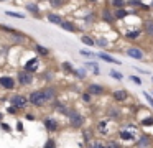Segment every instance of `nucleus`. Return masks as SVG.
<instances>
[{
    "mask_svg": "<svg viewBox=\"0 0 153 148\" xmlns=\"http://www.w3.org/2000/svg\"><path fill=\"white\" fill-rule=\"evenodd\" d=\"M140 133H142V128L138 127V123H133V122H125L119 127L117 130V140L123 145V147H133L138 140Z\"/></svg>",
    "mask_w": 153,
    "mask_h": 148,
    "instance_id": "nucleus-1",
    "label": "nucleus"
},
{
    "mask_svg": "<svg viewBox=\"0 0 153 148\" xmlns=\"http://www.w3.org/2000/svg\"><path fill=\"white\" fill-rule=\"evenodd\" d=\"M117 130H119L117 122L110 120V118H107V117L97 118L96 123H94V132H96V135L105 138V140L107 138H112L114 135L117 133Z\"/></svg>",
    "mask_w": 153,
    "mask_h": 148,
    "instance_id": "nucleus-2",
    "label": "nucleus"
},
{
    "mask_svg": "<svg viewBox=\"0 0 153 148\" xmlns=\"http://www.w3.org/2000/svg\"><path fill=\"white\" fill-rule=\"evenodd\" d=\"M66 118H68V125H69L73 130H82V128L86 127V122H87L86 115L74 107L69 109V114L66 115Z\"/></svg>",
    "mask_w": 153,
    "mask_h": 148,
    "instance_id": "nucleus-3",
    "label": "nucleus"
},
{
    "mask_svg": "<svg viewBox=\"0 0 153 148\" xmlns=\"http://www.w3.org/2000/svg\"><path fill=\"white\" fill-rule=\"evenodd\" d=\"M27 97H28V104L33 105V107H36V109H41V107H45V105L48 104L46 99H45V94L41 92V89H35V91L28 92Z\"/></svg>",
    "mask_w": 153,
    "mask_h": 148,
    "instance_id": "nucleus-4",
    "label": "nucleus"
},
{
    "mask_svg": "<svg viewBox=\"0 0 153 148\" xmlns=\"http://www.w3.org/2000/svg\"><path fill=\"white\" fill-rule=\"evenodd\" d=\"M43 127H45V130L48 132L50 135H53V133H59L61 132V122L58 120L54 115H46V117H43Z\"/></svg>",
    "mask_w": 153,
    "mask_h": 148,
    "instance_id": "nucleus-5",
    "label": "nucleus"
},
{
    "mask_svg": "<svg viewBox=\"0 0 153 148\" xmlns=\"http://www.w3.org/2000/svg\"><path fill=\"white\" fill-rule=\"evenodd\" d=\"M8 102H10V105H13V107H17L18 110H27V107L30 104H28V97L27 94H22V92H15V94L10 95V99H8Z\"/></svg>",
    "mask_w": 153,
    "mask_h": 148,
    "instance_id": "nucleus-6",
    "label": "nucleus"
},
{
    "mask_svg": "<svg viewBox=\"0 0 153 148\" xmlns=\"http://www.w3.org/2000/svg\"><path fill=\"white\" fill-rule=\"evenodd\" d=\"M15 81H17V86H20V87H28V86H31L35 82V74H30V72L23 71V69H18Z\"/></svg>",
    "mask_w": 153,
    "mask_h": 148,
    "instance_id": "nucleus-7",
    "label": "nucleus"
},
{
    "mask_svg": "<svg viewBox=\"0 0 153 148\" xmlns=\"http://www.w3.org/2000/svg\"><path fill=\"white\" fill-rule=\"evenodd\" d=\"M104 115H105L107 118H110V120H114V122H119L123 118V110L119 105H109V107L104 110Z\"/></svg>",
    "mask_w": 153,
    "mask_h": 148,
    "instance_id": "nucleus-8",
    "label": "nucleus"
},
{
    "mask_svg": "<svg viewBox=\"0 0 153 148\" xmlns=\"http://www.w3.org/2000/svg\"><path fill=\"white\" fill-rule=\"evenodd\" d=\"M86 91L89 92L92 97H102V95H105L107 87L102 84H99V82H89V84L86 86Z\"/></svg>",
    "mask_w": 153,
    "mask_h": 148,
    "instance_id": "nucleus-9",
    "label": "nucleus"
},
{
    "mask_svg": "<svg viewBox=\"0 0 153 148\" xmlns=\"http://www.w3.org/2000/svg\"><path fill=\"white\" fill-rule=\"evenodd\" d=\"M110 97L115 104H125L130 100V92L127 89H115V91L110 92Z\"/></svg>",
    "mask_w": 153,
    "mask_h": 148,
    "instance_id": "nucleus-10",
    "label": "nucleus"
},
{
    "mask_svg": "<svg viewBox=\"0 0 153 148\" xmlns=\"http://www.w3.org/2000/svg\"><path fill=\"white\" fill-rule=\"evenodd\" d=\"M41 92L45 94V99H46L48 104H51L53 100H56L59 97V91H58V87L54 84H48L45 87H41Z\"/></svg>",
    "mask_w": 153,
    "mask_h": 148,
    "instance_id": "nucleus-11",
    "label": "nucleus"
},
{
    "mask_svg": "<svg viewBox=\"0 0 153 148\" xmlns=\"http://www.w3.org/2000/svg\"><path fill=\"white\" fill-rule=\"evenodd\" d=\"M133 147L135 148H153V137L150 133H146V132H142Z\"/></svg>",
    "mask_w": 153,
    "mask_h": 148,
    "instance_id": "nucleus-12",
    "label": "nucleus"
},
{
    "mask_svg": "<svg viewBox=\"0 0 153 148\" xmlns=\"http://www.w3.org/2000/svg\"><path fill=\"white\" fill-rule=\"evenodd\" d=\"M0 87L5 89V91H15L17 89V81H15L13 76L2 74L0 76Z\"/></svg>",
    "mask_w": 153,
    "mask_h": 148,
    "instance_id": "nucleus-13",
    "label": "nucleus"
},
{
    "mask_svg": "<svg viewBox=\"0 0 153 148\" xmlns=\"http://www.w3.org/2000/svg\"><path fill=\"white\" fill-rule=\"evenodd\" d=\"M125 54L132 59H137V61H143L145 59V51L138 46H130V48L125 49Z\"/></svg>",
    "mask_w": 153,
    "mask_h": 148,
    "instance_id": "nucleus-14",
    "label": "nucleus"
},
{
    "mask_svg": "<svg viewBox=\"0 0 153 148\" xmlns=\"http://www.w3.org/2000/svg\"><path fill=\"white\" fill-rule=\"evenodd\" d=\"M23 71L30 72V74H36L40 71V58H31L23 64Z\"/></svg>",
    "mask_w": 153,
    "mask_h": 148,
    "instance_id": "nucleus-15",
    "label": "nucleus"
},
{
    "mask_svg": "<svg viewBox=\"0 0 153 148\" xmlns=\"http://www.w3.org/2000/svg\"><path fill=\"white\" fill-rule=\"evenodd\" d=\"M10 39L15 43V45H27L30 38H28L27 35H23V33H20L18 30H15L13 33H10Z\"/></svg>",
    "mask_w": 153,
    "mask_h": 148,
    "instance_id": "nucleus-16",
    "label": "nucleus"
},
{
    "mask_svg": "<svg viewBox=\"0 0 153 148\" xmlns=\"http://www.w3.org/2000/svg\"><path fill=\"white\" fill-rule=\"evenodd\" d=\"M25 8H27V12L31 13L35 18H41V10H40V7H38L36 2H28V3H25Z\"/></svg>",
    "mask_w": 153,
    "mask_h": 148,
    "instance_id": "nucleus-17",
    "label": "nucleus"
},
{
    "mask_svg": "<svg viewBox=\"0 0 153 148\" xmlns=\"http://www.w3.org/2000/svg\"><path fill=\"white\" fill-rule=\"evenodd\" d=\"M100 20L105 23H114L115 22V18H114V12L109 8V7H104L102 10H100Z\"/></svg>",
    "mask_w": 153,
    "mask_h": 148,
    "instance_id": "nucleus-18",
    "label": "nucleus"
},
{
    "mask_svg": "<svg viewBox=\"0 0 153 148\" xmlns=\"http://www.w3.org/2000/svg\"><path fill=\"white\" fill-rule=\"evenodd\" d=\"M138 127L140 128H148V127H153V114L152 112H146V115L143 118H140L138 122Z\"/></svg>",
    "mask_w": 153,
    "mask_h": 148,
    "instance_id": "nucleus-19",
    "label": "nucleus"
},
{
    "mask_svg": "<svg viewBox=\"0 0 153 148\" xmlns=\"http://www.w3.org/2000/svg\"><path fill=\"white\" fill-rule=\"evenodd\" d=\"M81 135H82L84 143L89 145L91 141L94 140V137H96V132H94V128H86V127H84L82 130H81Z\"/></svg>",
    "mask_w": 153,
    "mask_h": 148,
    "instance_id": "nucleus-20",
    "label": "nucleus"
},
{
    "mask_svg": "<svg viewBox=\"0 0 153 148\" xmlns=\"http://www.w3.org/2000/svg\"><path fill=\"white\" fill-rule=\"evenodd\" d=\"M96 58L102 59V61H105V62H110V64H120V61H119V59H115L114 56L107 54L105 51H99V53H96Z\"/></svg>",
    "mask_w": 153,
    "mask_h": 148,
    "instance_id": "nucleus-21",
    "label": "nucleus"
},
{
    "mask_svg": "<svg viewBox=\"0 0 153 148\" xmlns=\"http://www.w3.org/2000/svg\"><path fill=\"white\" fill-rule=\"evenodd\" d=\"M142 35H143V31H142L140 28H133V30H127V31H125V38L130 39V41H135V39H138Z\"/></svg>",
    "mask_w": 153,
    "mask_h": 148,
    "instance_id": "nucleus-22",
    "label": "nucleus"
},
{
    "mask_svg": "<svg viewBox=\"0 0 153 148\" xmlns=\"http://www.w3.org/2000/svg\"><path fill=\"white\" fill-rule=\"evenodd\" d=\"M33 48H35V51H36V54L38 56H41V58H48V56L51 54V51L46 48V46H43V45H40V43H35L33 45Z\"/></svg>",
    "mask_w": 153,
    "mask_h": 148,
    "instance_id": "nucleus-23",
    "label": "nucleus"
},
{
    "mask_svg": "<svg viewBox=\"0 0 153 148\" xmlns=\"http://www.w3.org/2000/svg\"><path fill=\"white\" fill-rule=\"evenodd\" d=\"M142 31L145 33L146 36H150V38H153V18H150V20H145V22H143Z\"/></svg>",
    "mask_w": 153,
    "mask_h": 148,
    "instance_id": "nucleus-24",
    "label": "nucleus"
},
{
    "mask_svg": "<svg viewBox=\"0 0 153 148\" xmlns=\"http://www.w3.org/2000/svg\"><path fill=\"white\" fill-rule=\"evenodd\" d=\"M59 26L64 30V31H68V33H77V31H79V28H77L73 22H69V20H64Z\"/></svg>",
    "mask_w": 153,
    "mask_h": 148,
    "instance_id": "nucleus-25",
    "label": "nucleus"
},
{
    "mask_svg": "<svg viewBox=\"0 0 153 148\" xmlns=\"http://www.w3.org/2000/svg\"><path fill=\"white\" fill-rule=\"evenodd\" d=\"M46 18H48V22H50V23H53V25H58V26H59L61 23L64 22V18L59 15V13H53V12H51V13H48V15H46Z\"/></svg>",
    "mask_w": 153,
    "mask_h": 148,
    "instance_id": "nucleus-26",
    "label": "nucleus"
},
{
    "mask_svg": "<svg viewBox=\"0 0 153 148\" xmlns=\"http://www.w3.org/2000/svg\"><path fill=\"white\" fill-rule=\"evenodd\" d=\"M127 16H130V12L127 8H117V10H114V18H115V20H123V18H127Z\"/></svg>",
    "mask_w": 153,
    "mask_h": 148,
    "instance_id": "nucleus-27",
    "label": "nucleus"
},
{
    "mask_svg": "<svg viewBox=\"0 0 153 148\" xmlns=\"http://www.w3.org/2000/svg\"><path fill=\"white\" fill-rule=\"evenodd\" d=\"M73 76L76 79H79V81H84V79L87 77V69L86 68H77V69H74Z\"/></svg>",
    "mask_w": 153,
    "mask_h": 148,
    "instance_id": "nucleus-28",
    "label": "nucleus"
},
{
    "mask_svg": "<svg viewBox=\"0 0 153 148\" xmlns=\"http://www.w3.org/2000/svg\"><path fill=\"white\" fill-rule=\"evenodd\" d=\"M105 148H125L117 138H107L105 140Z\"/></svg>",
    "mask_w": 153,
    "mask_h": 148,
    "instance_id": "nucleus-29",
    "label": "nucleus"
},
{
    "mask_svg": "<svg viewBox=\"0 0 153 148\" xmlns=\"http://www.w3.org/2000/svg\"><path fill=\"white\" fill-rule=\"evenodd\" d=\"M84 68H91V69H92V72H94L96 76H99V74H100L99 64H97L96 61H92V59H87V61H86V64H84Z\"/></svg>",
    "mask_w": 153,
    "mask_h": 148,
    "instance_id": "nucleus-30",
    "label": "nucleus"
},
{
    "mask_svg": "<svg viewBox=\"0 0 153 148\" xmlns=\"http://www.w3.org/2000/svg\"><path fill=\"white\" fill-rule=\"evenodd\" d=\"M81 41L84 43L86 46H96V39L92 38V36H89V35H81Z\"/></svg>",
    "mask_w": 153,
    "mask_h": 148,
    "instance_id": "nucleus-31",
    "label": "nucleus"
},
{
    "mask_svg": "<svg viewBox=\"0 0 153 148\" xmlns=\"http://www.w3.org/2000/svg\"><path fill=\"white\" fill-rule=\"evenodd\" d=\"M96 46H99L100 49H107L110 45H109V39H105L104 36H99V38L96 39Z\"/></svg>",
    "mask_w": 153,
    "mask_h": 148,
    "instance_id": "nucleus-32",
    "label": "nucleus"
},
{
    "mask_svg": "<svg viewBox=\"0 0 153 148\" xmlns=\"http://www.w3.org/2000/svg\"><path fill=\"white\" fill-rule=\"evenodd\" d=\"M61 69H63L64 72H68V74H73L76 68H74V66L71 64L69 61H63V62H61Z\"/></svg>",
    "mask_w": 153,
    "mask_h": 148,
    "instance_id": "nucleus-33",
    "label": "nucleus"
},
{
    "mask_svg": "<svg viewBox=\"0 0 153 148\" xmlns=\"http://www.w3.org/2000/svg\"><path fill=\"white\" fill-rule=\"evenodd\" d=\"M110 7H114V10L127 8V2H125V0H110Z\"/></svg>",
    "mask_w": 153,
    "mask_h": 148,
    "instance_id": "nucleus-34",
    "label": "nucleus"
},
{
    "mask_svg": "<svg viewBox=\"0 0 153 148\" xmlns=\"http://www.w3.org/2000/svg\"><path fill=\"white\" fill-rule=\"evenodd\" d=\"M109 76H110V77H112V79H115V81H123V74H122V72H120V71H117V69H110V71H109Z\"/></svg>",
    "mask_w": 153,
    "mask_h": 148,
    "instance_id": "nucleus-35",
    "label": "nucleus"
},
{
    "mask_svg": "<svg viewBox=\"0 0 153 148\" xmlns=\"http://www.w3.org/2000/svg\"><path fill=\"white\" fill-rule=\"evenodd\" d=\"M81 100H82L84 104H87V105H89V104H92L94 97H92V95H91L87 91H84V92H81Z\"/></svg>",
    "mask_w": 153,
    "mask_h": 148,
    "instance_id": "nucleus-36",
    "label": "nucleus"
},
{
    "mask_svg": "<svg viewBox=\"0 0 153 148\" xmlns=\"http://www.w3.org/2000/svg\"><path fill=\"white\" fill-rule=\"evenodd\" d=\"M87 148H105V141L104 140H92L87 145Z\"/></svg>",
    "mask_w": 153,
    "mask_h": 148,
    "instance_id": "nucleus-37",
    "label": "nucleus"
},
{
    "mask_svg": "<svg viewBox=\"0 0 153 148\" xmlns=\"http://www.w3.org/2000/svg\"><path fill=\"white\" fill-rule=\"evenodd\" d=\"M43 148H58V141L54 140L53 137H50L46 141H45V145H43Z\"/></svg>",
    "mask_w": 153,
    "mask_h": 148,
    "instance_id": "nucleus-38",
    "label": "nucleus"
},
{
    "mask_svg": "<svg viewBox=\"0 0 153 148\" xmlns=\"http://www.w3.org/2000/svg\"><path fill=\"white\" fill-rule=\"evenodd\" d=\"M79 54L84 56V58H87V59H94V58H96V53L91 51V49H81Z\"/></svg>",
    "mask_w": 153,
    "mask_h": 148,
    "instance_id": "nucleus-39",
    "label": "nucleus"
},
{
    "mask_svg": "<svg viewBox=\"0 0 153 148\" xmlns=\"http://www.w3.org/2000/svg\"><path fill=\"white\" fill-rule=\"evenodd\" d=\"M51 5V8H61V7H64V3H66V0H48Z\"/></svg>",
    "mask_w": 153,
    "mask_h": 148,
    "instance_id": "nucleus-40",
    "label": "nucleus"
},
{
    "mask_svg": "<svg viewBox=\"0 0 153 148\" xmlns=\"http://www.w3.org/2000/svg\"><path fill=\"white\" fill-rule=\"evenodd\" d=\"M143 97H145V100H146V102H148L150 109H153V95L150 94L148 91H143Z\"/></svg>",
    "mask_w": 153,
    "mask_h": 148,
    "instance_id": "nucleus-41",
    "label": "nucleus"
},
{
    "mask_svg": "<svg viewBox=\"0 0 153 148\" xmlns=\"http://www.w3.org/2000/svg\"><path fill=\"white\" fill-rule=\"evenodd\" d=\"M5 15L12 16V18H25L23 13H20V12H10V10H7V12H5Z\"/></svg>",
    "mask_w": 153,
    "mask_h": 148,
    "instance_id": "nucleus-42",
    "label": "nucleus"
},
{
    "mask_svg": "<svg viewBox=\"0 0 153 148\" xmlns=\"http://www.w3.org/2000/svg\"><path fill=\"white\" fill-rule=\"evenodd\" d=\"M128 79L133 82V84H137V86H142V84H143L142 77H140V76H137V74H132V76H128Z\"/></svg>",
    "mask_w": 153,
    "mask_h": 148,
    "instance_id": "nucleus-43",
    "label": "nucleus"
},
{
    "mask_svg": "<svg viewBox=\"0 0 153 148\" xmlns=\"http://www.w3.org/2000/svg\"><path fill=\"white\" fill-rule=\"evenodd\" d=\"M127 2V7H142L143 2L142 0H125Z\"/></svg>",
    "mask_w": 153,
    "mask_h": 148,
    "instance_id": "nucleus-44",
    "label": "nucleus"
},
{
    "mask_svg": "<svg viewBox=\"0 0 153 148\" xmlns=\"http://www.w3.org/2000/svg\"><path fill=\"white\" fill-rule=\"evenodd\" d=\"M20 112L22 110H18L17 107H13V105H8L7 107V114H10V115H20Z\"/></svg>",
    "mask_w": 153,
    "mask_h": 148,
    "instance_id": "nucleus-45",
    "label": "nucleus"
},
{
    "mask_svg": "<svg viewBox=\"0 0 153 148\" xmlns=\"http://www.w3.org/2000/svg\"><path fill=\"white\" fill-rule=\"evenodd\" d=\"M84 22L86 23H92V22H96V13H87L86 16H84Z\"/></svg>",
    "mask_w": 153,
    "mask_h": 148,
    "instance_id": "nucleus-46",
    "label": "nucleus"
},
{
    "mask_svg": "<svg viewBox=\"0 0 153 148\" xmlns=\"http://www.w3.org/2000/svg\"><path fill=\"white\" fill-rule=\"evenodd\" d=\"M0 130H4V132H7V133H10L12 127L7 123V122H0Z\"/></svg>",
    "mask_w": 153,
    "mask_h": 148,
    "instance_id": "nucleus-47",
    "label": "nucleus"
},
{
    "mask_svg": "<svg viewBox=\"0 0 153 148\" xmlns=\"http://www.w3.org/2000/svg\"><path fill=\"white\" fill-rule=\"evenodd\" d=\"M0 30H4V31H7L8 35H10V33H13L17 28H12V26H8V25H0Z\"/></svg>",
    "mask_w": 153,
    "mask_h": 148,
    "instance_id": "nucleus-48",
    "label": "nucleus"
},
{
    "mask_svg": "<svg viewBox=\"0 0 153 148\" xmlns=\"http://www.w3.org/2000/svg\"><path fill=\"white\" fill-rule=\"evenodd\" d=\"M41 77H43L45 81H51V79H53L54 76H53V72H51V71H46V72H45L43 76H41Z\"/></svg>",
    "mask_w": 153,
    "mask_h": 148,
    "instance_id": "nucleus-49",
    "label": "nucleus"
},
{
    "mask_svg": "<svg viewBox=\"0 0 153 148\" xmlns=\"http://www.w3.org/2000/svg\"><path fill=\"white\" fill-rule=\"evenodd\" d=\"M25 118H28V120H35V114H30V112H27V114H25Z\"/></svg>",
    "mask_w": 153,
    "mask_h": 148,
    "instance_id": "nucleus-50",
    "label": "nucleus"
},
{
    "mask_svg": "<svg viewBox=\"0 0 153 148\" xmlns=\"http://www.w3.org/2000/svg\"><path fill=\"white\" fill-rule=\"evenodd\" d=\"M17 132L23 133V123H22V122H17Z\"/></svg>",
    "mask_w": 153,
    "mask_h": 148,
    "instance_id": "nucleus-51",
    "label": "nucleus"
},
{
    "mask_svg": "<svg viewBox=\"0 0 153 148\" xmlns=\"http://www.w3.org/2000/svg\"><path fill=\"white\" fill-rule=\"evenodd\" d=\"M0 122H4V112H0Z\"/></svg>",
    "mask_w": 153,
    "mask_h": 148,
    "instance_id": "nucleus-52",
    "label": "nucleus"
},
{
    "mask_svg": "<svg viewBox=\"0 0 153 148\" xmlns=\"http://www.w3.org/2000/svg\"><path fill=\"white\" fill-rule=\"evenodd\" d=\"M87 2H91V3H96V2H97V0H87Z\"/></svg>",
    "mask_w": 153,
    "mask_h": 148,
    "instance_id": "nucleus-53",
    "label": "nucleus"
},
{
    "mask_svg": "<svg viewBox=\"0 0 153 148\" xmlns=\"http://www.w3.org/2000/svg\"><path fill=\"white\" fill-rule=\"evenodd\" d=\"M150 79H152V86H153V74H152V76H150Z\"/></svg>",
    "mask_w": 153,
    "mask_h": 148,
    "instance_id": "nucleus-54",
    "label": "nucleus"
},
{
    "mask_svg": "<svg viewBox=\"0 0 153 148\" xmlns=\"http://www.w3.org/2000/svg\"><path fill=\"white\" fill-rule=\"evenodd\" d=\"M150 8H152V10H153V2H152V3H150Z\"/></svg>",
    "mask_w": 153,
    "mask_h": 148,
    "instance_id": "nucleus-55",
    "label": "nucleus"
},
{
    "mask_svg": "<svg viewBox=\"0 0 153 148\" xmlns=\"http://www.w3.org/2000/svg\"><path fill=\"white\" fill-rule=\"evenodd\" d=\"M150 94H152V95H153V86H152V91H150Z\"/></svg>",
    "mask_w": 153,
    "mask_h": 148,
    "instance_id": "nucleus-56",
    "label": "nucleus"
},
{
    "mask_svg": "<svg viewBox=\"0 0 153 148\" xmlns=\"http://www.w3.org/2000/svg\"><path fill=\"white\" fill-rule=\"evenodd\" d=\"M0 2H7V0H0Z\"/></svg>",
    "mask_w": 153,
    "mask_h": 148,
    "instance_id": "nucleus-57",
    "label": "nucleus"
},
{
    "mask_svg": "<svg viewBox=\"0 0 153 148\" xmlns=\"http://www.w3.org/2000/svg\"><path fill=\"white\" fill-rule=\"evenodd\" d=\"M152 61H153V59H152Z\"/></svg>",
    "mask_w": 153,
    "mask_h": 148,
    "instance_id": "nucleus-58",
    "label": "nucleus"
}]
</instances>
